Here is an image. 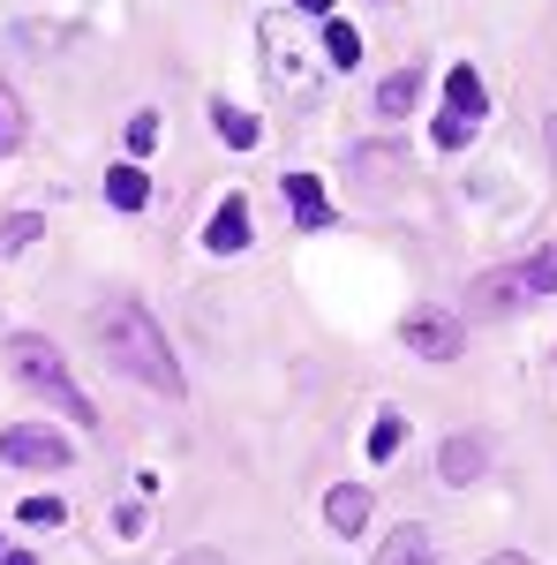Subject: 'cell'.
<instances>
[{
    "label": "cell",
    "mask_w": 557,
    "mask_h": 565,
    "mask_svg": "<svg viewBox=\"0 0 557 565\" xmlns=\"http://www.w3.org/2000/svg\"><path fill=\"white\" fill-rule=\"evenodd\" d=\"M527 295H535V287H527V271H482V279H474V295H468V302H482L490 317H505V309H519Z\"/></svg>",
    "instance_id": "8992f818"
},
{
    "label": "cell",
    "mask_w": 557,
    "mask_h": 565,
    "mask_svg": "<svg viewBox=\"0 0 557 565\" xmlns=\"http://www.w3.org/2000/svg\"><path fill=\"white\" fill-rule=\"evenodd\" d=\"M173 565H226V558H218V551H181Z\"/></svg>",
    "instance_id": "cb8c5ba5"
},
{
    "label": "cell",
    "mask_w": 557,
    "mask_h": 565,
    "mask_svg": "<svg viewBox=\"0 0 557 565\" xmlns=\"http://www.w3.org/2000/svg\"><path fill=\"white\" fill-rule=\"evenodd\" d=\"M399 340L422 354V362H452L468 332H460V317H407V324H399Z\"/></svg>",
    "instance_id": "277c9868"
},
{
    "label": "cell",
    "mask_w": 557,
    "mask_h": 565,
    "mask_svg": "<svg viewBox=\"0 0 557 565\" xmlns=\"http://www.w3.org/2000/svg\"><path fill=\"white\" fill-rule=\"evenodd\" d=\"M324 53H332V68H354V61H362V39H354V23H324Z\"/></svg>",
    "instance_id": "2e32d148"
},
{
    "label": "cell",
    "mask_w": 557,
    "mask_h": 565,
    "mask_svg": "<svg viewBox=\"0 0 557 565\" xmlns=\"http://www.w3.org/2000/svg\"><path fill=\"white\" fill-rule=\"evenodd\" d=\"M287 8H294V15H324L332 0H287Z\"/></svg>",
    "instance_id": "d4e9b609"
},
{
    "label": "cell",
    "mask_w": 557,
    "mask_h": 565,
    "mask_svg": "<svg viewBox=\"0 0 557 565\" xmlns=\"http://www.w3.org/2000/svg\"><path fill=\"white\" fill-rule=\"evenodd\" d=\"M324 521H332V535H362V527H369V490H362V482H340V490L324 498Z\"/></svg>",
    "instance_id": "52a82bcc"
},
{
    "label": "cell",
    "mask_w": 557,
    "mask_h": 565,
    "mask_svg": "<svg viewBox=\"0 0 557 565\" xmlns=\"http://www.w3.org/2000/svg\"><path fill=\"white\" fill-rule=\"evenodd\" d=\"M482 106H490V90H482V76L460 61V68L444 76V114H474V121H482Z\"/></svg>",
    "instance_id": "8fae6325"
},
{
    "label": "cell",
    "mask_w": 557,
    "mask_h": 565,
    "mask_svg": "<svg viewBox=\"0 0 557 565\" xmlns=\"http://www.w3.org/2000/svg\"><path fill=\"white\" fill-rule=\"evenodd\" d=\"M0 460H8V468H53V476H61V468L76 460V445L61 430H45V423H23V430H0Z\"/></svg>",
    "instance_id": "3957f363"
},
{
    "label": "cell",
    "mask_w": 557,
    "mask_h": 565,
    "mask_svg": "<svg viewBox=\"0 0 557 565\" xmlns=\"http://www.w3.org/2000/svg\"><path fill=\"white\" fill-rule=\"evenodd\" d=\"M437 476H444V482H474V476H482V437H444Z\"/></svg>",
    "instance_id": "30bf717a"
},
{
    "label": "cell",
    "mask_w": 557,
    "mask_h": 565,
    "mask_svg": "<svg viewBox=\"0 0 557 565\" xmlns=\"http://www.w3.org/2000/svg\"><path fill=\"white\" fill-rule=\"evenodd\" d=\"M0 565H31V551H8V558H0Z\"/></svg>",
    "instance_id": "484cf974"
},
{
    "label": "cell",
    "mask_w": 557,
    "mask_h": 565,
    "mask_svg": "<svg viewBox=\"0 0 557 565\" xmlns=\"http://www.w3.org/2000/svg\"><path fill=\"white\" fill-rule=\"evenodd\" d=\"M212 121H218V143H234V151H257V143H264V129L242 114V106H226V98L212 106Z\"/></svg>",
    "instance_id": "5bb4252c"
},
{
    "label": "cell",
    "mask_w": 557,
    "mask_h": 565,
    "mask_svg": "<svg viewBox=\"0 0 557 565\" xmlns=\"http://www.w3.org/2000/svg\"><path fill=\"white\" fill-rule=\"evenodd\" d=\"M106 204H114V212H143V204H151V174H143V167H114V174H106Z\"/></svg>",
    "instance_id": "7c38bea8"
},
{
    "label": "cell",
    "mask_w": 557,
    "mask_h": 565,
    "mask_svg": "<svg viewBox=\"0 0 557 565\" xmlns=\"http://www.w3.org/2000/svg\"><path fill=\"white\" fill-rule=\"evenodd\" d=\"M249 234H257V226H249V204H242V196H226V204L212 212V226H204V249H212V257H242V249H249Z\"/></svg>",
    "instance_id": "5b68a950"
},
{
    "label": "cell",
    "mask_w": 557,
    "mask_h": 565,
    "mask_svg": "<svg viewBox=\"0 0 557 565\" xmlns=\"http://www.w3.org/2000/svg\"><path fill=\"white\" fill-rule=\"evenodd\" d=\"M415 98H422V76H415V68H399V76H385V84H377V114H385V121H399V114H415Z\"/></svg>",
    "instance_id": "4fadbf2b"
},
{
    "label": "cell",
    "mask_w": 557,
    "mask_h": 565,
    "mask_svg": "<svg viewBox=\"0 0 557 565\" xmlns=\"http://www.w3.org/2000/svg\"><path fill=\"white\" fill-rule=\"evenodd\" d=\"M474 129H482L474 114H444V121H437V143H444V151H460V143H474Z\"/></svg>",
    "instance_id": "ffe728a7"
},
{
    "label": "cell",
    "mask_w": 557,
    "mask_h": 565,
    "mask_svg": "<svg viewBox=\"0 0 557 565\" xmlns=\"http://www.w3.org/2000/svg\"><path fill=\"white\" fill-rule=\"evenodd\" d=\"M15 136H23V121H15V98H8V90H0V151H8V143H15Z\"/></svg>",
    "instance_id": "603a6c76"
},
{
    "label": "cell",
    "mask_w": 557,
    "mask_h": 565,
    "mask_svg": "<svg viewBox=\"0 0 557 565\" xmlns=\"http://www.w3.org/2000/svg\"><path fill=\"white\" fill-rule=\"evenodd\" d=\"M8 370L39 392V399H53V407H61L76 430H98V407H90L84 385L68 377V362H61V348H53V340H39V332H15V340H8Z\"/></svg>",
    "instance_id": "7a4b0ae2"
},
{
    "label": "cell",
    "mask_w": 557,
    "mask_h": 565,
    "mask_svg": "<svg viewBox=\"0 0 557 565\" xmlns=\"http://www.w3.org/2000/svg\"><path fill=\"white\" fill-rule=\"evenodd\" d=\"M346 174H399V151L369 143V151H346Z\"/></svg>",
    "instance_id": "e0dca14e"
},
{
    "label": "cell",
    "mask_w": 557,
    "mask_h": 565,
    "mask_svg": "<svg viewBox=\"0 0 557 565\" xmlns=\"http://www.w3.org/2000/svg\"><path fill=\"white\" fill-rule=\"evenodd\" d=\"M61 521H68L61 498H45V490H39V498H23V527H61Z\"/></svg>",
    "instance_id": "ac0fdd59"
},
{
    "label": "cell",
    "mask_w": 557,
    "mask_h": 565,
    "mask_svg": "<svg viewBox=\"0 0 557 565\" xmlns=\"http://www.w3.org/2000/svg\"><path fill=\"white\" fill-rule=\"evenodd\" d=\"M39 242V212H8L0 218V257H23Z\"/></svg>",
    "instance_id": "9a60e30c"
},
{
    "label": "cell",
    "mask_w": 557,
    "mask_h": 565,
    "mask_svg": "<svg viewBox=\"0 0 557 565\" xmlns=\"http://www.w3.org/2000/svg\"><path fill=\"white\" fill-rule=\"evenodd\" d=\"M90 332H98V348H106V362L121 370V377H136V385H151V392H181V362H173L167 348V332L151 324V309L143 302H98V317H90Z\"/></svg>",
    "instance_id": "6da1fadb"
},
{
    "label": "cell",
    "mask_w": 557,
    "mask_h": 565,
    "mask_svg": "<svg viewBox=\"0 0 557 565\" xmlns=\"http://www.w3.org/2000/svg\"><path fill=\"white\" fill-rule=\"evenodd\" d=\"M490 565H527V558H513V551H497V558H490Z\"/></svg>",
    "instance_id": "4316f807"
},
{
    "label": "cell",
    "mask_w": 557,
    "mask_h": 565,
    "mask_svg": "<svg viewBox=\"0 0 557 565\" xmlns=\"http://www.w3.org/2000/svg\"><path fill=\"white\" fill-rule=\"evenodd\" d=\"M519 271H527V287H535V295H557V249H535Z\"/></svg>",
    "instance_id": "d6986e66"
},
{
    "label": "cell",
    "mask_w": 557,
    "mask_h": 565,
    "mask_svg": "<svg viewBox=\"0 0 557 565\" xmlns=\"http://www.w3.org/2000/svg\"><path fill=\"white\" fill-rule=\"evenodd\" d=\"M287 212L301 226H332V204H324V181L317 174H287Z\"/></svg>",
    "instance_id": "ba28073f"
},
{
    "label": "cell",
    "mask_w": 557,
    "mask_h": 565,
    "mask_svg": "<svg viewBox=\"0 0 557 565\" xmlns=\"http://www.w3.org/2000/svg\"><path fill=\"white\" fill-rule=\"evenodd\" d=\"M399 437H407V423H399V415H377V430H369V452H377V460H392V452H399Z\"/></svg>",
    "instance_id": "44dd1931"
},
{
    "label": "cell",
    "mask_w": 557,
    "mask_h": 565,
    "mask_svg": "<svg viewBox=\"0 0 557 565\" xmlns=\"http://www.w3.org/2000/svg\"><path fill=\"white\" fill-rule=\"evenodd\" d=\"M159 143V114H136L129 121V151H151Z\"/></svg>",
    "instance_id": "7402d4cb"
},
{
    "label": "cell",
    "mask_w": 557,
    "mask_h": 565,
    "mask_svg": "<svg viewBox=\"0 0 557 565\" xmlns=\"http://www.w3.org/2000/svg\"><path fill=\"white\" fill-rule=\"evenodd\" d=\"M369 565H437V543H429L422 527H392V543H377Z\"/></svg>",
    "instance_id": "9c48e42d"
}]
</instances>
